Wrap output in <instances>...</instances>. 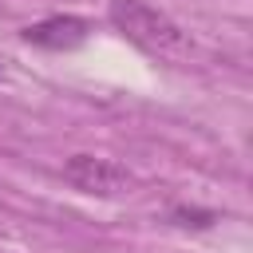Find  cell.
I'll list each match as a JSON object with an SVG mask.
<instances>
[{"label":"cell","instance_id":"2","mask_svg":"<svg viewBox=\"0 0 253 253\" xmlns=\"http://www.w3.org/2000/svg\"><path fill=\"white\" fill-rule=\"evenodd\" d=\"M63 182L91 198H123L134 190V174L99 154H71L63 162Z\"/></svg>","mask_w":253,"mask_h":253},{"label":"cell","instance_id":"1","mask_svg":"<svg viewBox=\"0 0 253 253\" xmlns=\"http://www.w3.org/2000/svg\"><path fill=\"white\" fill-rule=\"evenodd\" d=\"M107 20L134 43L142 47L146 55H158V59H186L194 51L190 43V32L170 20L162 8L146 4V0H111L107 4Z\"/></svg>","mask_w":253,"mask_h":253},{"label":"cell","instance_id":"3","mask_svg":"<svg viewBox=\"0 0 253 253\" xmlns=\"http://www.w3.org/2000/svg\"><path fill=\"white\" fill-rule=\"evenodd\" d=\"M87 36H91V24L83 16H47V20L24 28V43L47 47V51H71V47L87 43Z\"/></svg>","mask_w":253,"mask_h":253}]
</instances>
